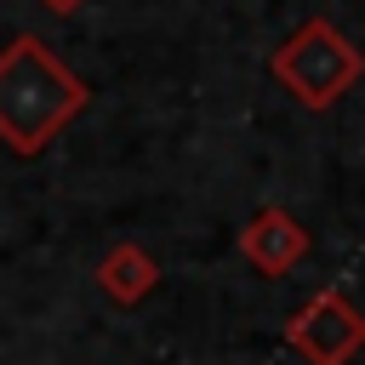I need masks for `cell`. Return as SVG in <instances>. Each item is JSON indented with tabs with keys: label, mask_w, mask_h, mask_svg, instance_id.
Returning <instances> with one entry per match:
<instances>
[{
	"label": "cell",
	"mask_w": 365,
	"mask_h": 365,
	"mask_svg": "<svg viewBox=\"0 0 365 365\" xmlns=\"http://www.w3.org/2000/svg\"><path fill=\"white\" fill-rule=\"evenodd\" d=\"M86 108L91 86L40 34H17L11 46H0V143L17 160L46 154L51 137H63V125Z\"/></svg>",
	"instance_id": "obj_1"
},
{
	"label": "cell",
	"mask_w": 365,
	"mask_h": 365,
	"mask_svg": "<svg viewBox=\"0 0 365 365\" xmlns=\"http://www.w3.org/2000/svg\"><path fill=\"white\" fill-rule=\"evenodd\" d=\"M268 74H274L302 108L319 114V108H336V103L359 86L365 51H359L331 17H308V23H297V29L274 46Z\"/></svg>",
	"instance_id": "obj_2"
},
{
	"label": "cell",
	"mask_w": 365,
	"mask_h": 365,
	"mask_svg": "<svg viewBox=\"0 0 365 365\" xmlns=\"http://www.w3.org/2000/svg\"><path fill=\"white\" fill-rule=\"evenodd\" d=\"M285 348L308 365H348L365 354V314L342 285H325L285 319Z\"/></svg>",
	"instance_id": "obj_3"
},
{
	"label": "cell",
	"mask_w": 365,
	"mask_h": 365,
	"mask_svg": "<svg viewBox=\"0 0 365 365\" xmlns=\"http://www.w3.org/2000/svg\"><path fill=\"white\" fill-rule=\"evenodd\" d=\"M240 257H245L262 279H279V274H291V268L308 257V228H302L285 205H262V211L240 228Z\"/></svg>",
	"instance_id": "obj_4"
},
{
	"label": "cell",
	"mask_w": 365,
	"mask_h": 365,
	"mask_svg": "<svg viewBox=\"0 0 365 365\" xmlns=\"http://www.w3.org/2000/svg\"><path fill=\"white\" fill-rule=\"evenodd\" d=\"M154 285H160V262H154L143 245L120 240V245L103 251V262H97V291H103L114 308H137V302H148Z\"/></svg>",
	"instance_id": "obj_5"
},
{
	"label": "cell",
	"mask_w": 365,
	"mask_h": 365,
	"mask_svg": "<svg viewBox=\"0 0 365 365\" xmlns=\"http://www.w3.org/2000/svg\"><path fill=\"white\" fill-rule=\"evenodd\" d=\"M40 6H46V11H57V17H68V11H80L86 0H40Z\"/></svg>",
	"instance_id": "obj_6"
}]
</instances>
